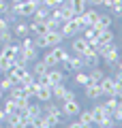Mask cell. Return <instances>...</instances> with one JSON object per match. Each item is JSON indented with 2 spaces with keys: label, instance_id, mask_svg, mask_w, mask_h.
I'll return each instance as SVG.
<instances>
[{
  "label": "cell",
  "instance_id": "ac0fdd59",
  "mask_svg": "<svg viewBox=\"0 0 122 128\" xmlns=\"http://www.w3.org/2000/svg\"><path fill=\"white\" fill-rule=\"evenodd\" d=\"M67 92H69V88L60 81V83H56V86H51V98H54V100H64Z\"/></svg>",
  "mask_w": 122,
  "mask_h": 128
},
{
  "label": "cell",
  "instance_id": "8fae6325",
  "mask_svg": "<svg viewBox=\"0 0 122 128\" xmlns=\"http://www.w3.org/2000/svg\"><path fill=\"white\" fill-rule=\"evenodd\" d=\"M81 60H84V68H94V66L101 64V56L94 49H90L86 56H81Z\"/></svg>",
  "mask_w": 122,
  "mask_h": 128
},
{
  "label": "cell",
  "instance_id": "5b68a950",
  "mask_svg": "<svg viewBox=\"0 0 122 128\" xmlns=\"http://www.w3.org/2000/svg\"><path fill=\"white\" fill-rule=\"evenodd\" d=\"M84 68V60H81V56H69L67 60L62 62V70L64 73H77V70Z\"/></svg>",
  "mask_w": 122,
  "mask_h": 128
},
{
  "label": "cell",
  "instance_id": "d590c367",
  "mask_svg": "<svg viewBox=\"0 0 122 128\" xmlns=\"http://www.w3.org/2000/svg\"><path fill=\"white\" fill-rule=\"evenodd\" d=\"M7 28H11V26L7 24V19L2 17V15H0V32H2V30H7Z\"/></svg>",
  "mask_w": 122,
  "mask_h": 128
},
{
  "label": "cell",
  "instance_id": "4fadbf2b",
  "mask_svg": "<svg viewBox=\"0 0 122 128\" xmlns=\"http://www.w3.org/2000/svg\"><path fill=\"white\" fill-rule=\"evenodd\" d=\"M28 26H30V34H32V36H39V34H45L47 30H51L49 24H47V22H41V19H34V22L28 24Z\"/></svg>",
  "mask_w": 122,
  "mask_h": 128
},
{
  "label": "cell",
  "instance_id": "4dcf8cb0",
  "mask_svg": "<svg viewBox=\"0 0 122 128\" xmlns=\"http://www.w3.org/2000/svg\"><path fill=\"white\" fill-rule=\"evenodd\" d=\"M109 11H111V17L122 19V0H113L111 6H109Z\"/></svg>",
  "mask_w": 122,
  "mask_h": 128
},
{
  "label": "cell",
  "instance_id": "b9f144b4",
  "mask_svg": "<svg viewBox=\"0 0 122 128\" xmlns=\"http://www.w3.org/2000/svg\"><path fill=\"white\" fill-rule=\"evenodd\" d=\"M30 2H34V4H39V2H41V0H30Z\"/></svg>",
  "mask_w": 122,
  "mask_h": 128
},
{
  "label": "cell",
  "instance_id": "1f68e13d",
  "mask_svg": "<svg viewBox=\"0 0 122 128\" xmlns=\"http://www.w3.org/2000/svg\"><path fill=\"white\" fill-rule=\"evenodd\" d=\"M43 115H45L47 128H49V126H58V124H62V118H58V115H51V113H43Z\"/></svg>",
  "mask_w": 122,
  "mask_h": 128
},
{
  "label": "cell",
  "instance_id": "f35d334b",
  "mask_svg": "<svg viewBox=\"0 0 122 128\" xmlns=\"http://www.w3.org/2000/svg\"><path fill=\"white\" fill-rule=\"evenodd\" d=\"M69 126H71V128H84L79 120H75V122H69Z\"/></svg>",
  "mask_w": 122,
  "mask_h": 128
},
{
  "label": "cell",
  "instance_id": "7a4b0ae2",
  "mask_svg": "<svg viewBox=\"0 0 122 128\" xmlns=\"http://www.w3.org/2000/svg\"><path fill=\"white\" fill-rule=\"evenodd\" d=\"M5 75H9V77H13L15 81H26V79H30V77H32L30 68H28L26 64H19V62H13V64H11V68L7 70Z\"/></svg>",
  "mask_w": 122,
  "mask_h": 128
},
{
  "label": "cell",
  "instance_id": "83f0119b",
  "mask_svg": "<svg viewBox=\"0 0 122 128\" xmlns=\"http://www.w3.org/2000/svg\"><path fill=\"white\" fill-rule=\"evenodd\" d=\"M69 2H71V9L75 15H81L86 11V4H88V0H69Z\"/></svg>",
  "mask_w": 122,
  "mask_h": 128
},
{
  "label": "cell",
  "instance_id": "603a6c76",
  "mask_svg": "<svg viewBox=\"0 0 122 128\" xmlns=\"http://www.w3.org/2000/svg\"><path fill=\"white\" fill-rule=\"evenodd\" d=\"M111 22H113V17L109 13H101L99 15V22H96V30H101V28H111Z\"/></svg>",
  "mask_w": 122,
  "mask_h": 128
},
{
  "label": "cell",
  "instance_id": "f1b7e54d",
  "mask_svg": "<svg viewBox=\"0 0 122 128\" xmlns=\"http://www.w3.org/2000/svg\"><path fill=\"white\" fill-rule=\"evenodd\" d=\"M9 43H15V34L11 28H7L0 32V45H9Z\"/></svg>",
  "mask_w": 122,
  "mask_h": 128
},
{
  "label": "cell",
  "instance_id": "cb8c5ba5",
  "mask_svg": "<svg viewBox=\"0 0 122 128\" xmlns=\"http://www.w3.org/2000/svg\"><path fill=\"white\" fill-rule=\"evenodd\" d=\"M26 113L34 120V118H39V115L43 113V107H41L39 102H32V100H30V102H28V107H26Z\"/></svg>",
  "mask_w": 122,
  "mask_h": 128
},
{
  "label": "cell",
  "instance_id": "d6986e66",
  "mask_svg": "<svg viewBox=\"0 0 122 128\" xmlns=\"http://www.w3.org/2000/svg\"><path fill=\"white\" fill-rule=\"evenodd\" d=\"M99 11L96 9H86L84 13H81V17H84V22L88 24V26H96V22H99Z\"/></svg>",
  "mask_w": 122,
  "mask_h": 128
},
{
  "label": "cell",
  "instance_id": "d6a6232c",
  "mask_svg": "<svg viewBox=\"0 0 122 128\" xmlns=\"http://www.w3.org/2000/svg\"><path fill=\"white\" fill-rule=\"evenodd\" d=\"M15 102H17V111H26L30 98H28V96H22V98H15Z\"/></svg>",
  "mask_w": 122,
  "mask_h": 128
},
{
  "label": "cell",
  "instance_id": "7402d4cb",
  "mask_svg": "<svg viewBox=\"0 0 122 128\" xmlns=\"http://www.w3.org/2000/svg\"><path fill=\"white\" fill-rule=\"evenodd\" d=\"M2 109L7 111V115H15L17 113V102H15V98H2Z\"/></svg>",
  "mask_w": 122,
  "mask_h": 128
},
{
  "label": "cell",
  "instance_id": "8992f818",
  "mask_svg": "<svg viewBox=\"0 0 122 128\" xmlns=\"http://www.w3.org/2000/svg\"><path fill=\"white\" fill-rule=\"evenodd\" d=\"M90 49H92V47H90V43H88L84 36H73V43H71V51H73L75 56H86Z\"/></svg>",
  "mask_w": 122,
  "mask_h": 128
},
{
  "label": "cell",
  "instance_id": "4316f807",
  "mask_svg": "<svg viewBox=\"0 0 122 128\" xmlns=\"http://www.w3.org/2000/svg\"><path fill=\"white\" fill-rule=\"evenodd\" d=\"M15 86V79L13 77H9V75H5V77H0V90L5 92V94H9L11 92V88Z\"/></svg>",
  "mask_w": 122,
  "mask_h": 128
},
{
  "label": "cell",
  "instance_id": "e575fe53",
  "mask_svg": "<svg viewBox=\"0 0 122 128\" xmlns=\"http://www.w3.org/2000/svg\"><path fill=\"white\" fill-rule=\"evenodd\" d=\"M62 2H64V0H43V4H47L49 9H54V6H60Z\"/></svg>",
  "mask_w": 122,
  "mask_h": 128
},
{
  "label": "cell",
  "instance_id": "484cf974",
  "mask_svg": "<svg viewBox=\"0 0 122 128\" xmlns=\"http://www.w3.org/2000/svg\"><path fill=\"white\" fill-rule=\"evenodd\" d=\"M73 75H75V83H77V86L84 88V86H88V83H90V75H88L84 68L77 70V73H73Z\"/></svg>",
  "mask_w": 122,
  "mask_h": 128
},
{
  "label": "cell",
  "instance_id": "ffe728a7",
  "mask_svg": "<svg viewBox=\"0 0 122 128\" xmlns=\"http://www.w3.org/2000/svg\"><path fill=\"white\" fill-rule=\"evenodd\" d=\"M96 38H99V43H111V41H116L111 28H101V30H96Z\"/></svg>",
  "mask_w": 122,
  "mask_h": 128
},
{
  "label": "cell",
  "instance_id": "f546056e",
  "mask_svg": "<svg viewBox=\"0 0 122 128\" xmlns=\"http://www.w3.org/2000/svg\"><path fill=\"white\" fill-rule=\"evenodd\" d=\"M90 81L92 83H101L103 81V77H105V73H103V68H99V66H94V68H90Z\"/></svg>",
  "mask_w": 122,
  "mask_h": 128
},
{
  "label": "cell",
  "instance_id": "2e32d148",
  "mask_svg": "<svg viewBox=\"0 0 122 128\" xmlns=\"http://www.w3.org/2000/svg\"><path fill=\"white\" fill-rule=\"evenodd\" d=\"M34 98H36L39 102L51 100V88H49V86H43V83H39V88H36V92H34Z\"/></svg>",
  "mask_w": 122,
  "mask_h": 128
},
{
  "label": "cell",
  "instance_id": "e0dca14e",
  "mask_svg": "<svg viewBox=\"0 0 122 128\" xmlns=\"http://www.w3.org/2000/svg\"><path fill=\"white\" fill-rule=\"evenodd\" d=\"M49 13H51L49 6L43 4V2H39V4H36V9H34V15H32V17H34V19H41V22H47V19H49Z\"/></svg>",
  "mask_w": 122,
  "mask_h": 128
},
{
  "label": "cell",
  "instance_id": "9c48e42d",
  "mask_svg": "<svg viewBox=\"0 0 122 128\" xmlns=\"http://www.w3.org/2000/svg\"><path fill=\"white\" fill-rule=\"evenodd\" d=\"M51 66L45 62V60L41 58V60H34V62L30 64V73L34 75V77H43V75H47V70H49Z\"/></svg>",
  "mask_w": 122,
  "mask_h": 128
},
{
  "label": "cell",
  "instance_id": "8d00e7d4",
  "mask_svg": "<svg viewBox=\"0 0 122 128\" xmlns=\"http://www.w3.org/2000/svg\"><path fill=\"white\" fill-rule=\"evenodd\" d=\"M103 2L105 0H88V4H92V6H103Z\"/></svg>",
  "mask_w": 122,
  "mask_h": 128
},
{
  "label": "cell",
  "instance_id": "9a60e30c",
  "mask_svg": "<svg viewBox=\"0 0 122 128\" xmlns=\"http://www.w3.org/2000/svg\"><path fill=\"white\" fill-rule=\"evenodd\" d=\"M90 111H92V122H94V126H101V122H103V120L109 115L107 111H105L103 105H94Z\"/></svg>",
  "mask_w": 122,
  "mask_h": 128
},
{
  "label": "cell",
  "instance_id": "60d3db41",
  "mask_svg": "<svg viewBox=\"0 0 122 128\" xmlns=\"http://www.w3.org/2000/svg\"><path fill=\"white\" fill-rule=\"evenodd\" d=\"M2 98H5V92H2V90H0V100H2Z\"/></svg>",
  "mask_w": 122,
  "mask_h": 128
},
{
  "label": "cell",
  "instance_id": "74e56055",
  "mask_svg": "<svg viewBox=\"0 0 122 128\" xmlns=\"http://www.w3.org/2000/svg\"><path fill=\"white\" fill-rule=\"evenodd\" d=\"M7 118H9V115H7V111H5V109H0V124H5Z\"/></svg>",
  "mask_w": 122,
  "mask_h": 128
},
{
  "label": "cell",
  "instance_id": "3957f363",
  "mask_svg": "<svg viewBox=\"0 0 122 128\" xmlns=\"http://www.w3.org/2000/svg\"><path fill=\"white\" fill-rule=\"evenodd\" d=\"M34 9H36V4L30 2V0H24V2H17V4H11V11H13L17 17H30V15H34Z\"/></svg>",
  "mask_w": 122,
  "mask_h": 128
},
{
  "label": "cell",
  "instance_id": "44dd1931",
  "mask_svg": "<svg viewBox=\"0 0 122 128\" xmlns=\"http://www.w3.org/2000/svg\"><path fill=\"white\" fill-rule=\"evenodd\" d=\"M101 105L105 107V111H107L109 115L113 113V111H116V107L120 105V98H118V96H107V98H105L103 102H101Z\"/></svg>",
  "mask_w": 122,
  "mask_h": 128
},
{
  "label": "cell",
  "instance_id": "5bb4252c",
  "mask_svg": "<svg viewBox=\"0 0 122 128\" xmlns=\"http://www.w3.org/2000/svg\"><path fill=\"white\" fill-rule=\"evenodd\" d=\"M11 30H13L15 38H24V36L30 34V26H28L26 22H15L13 26H11Z\"/></svg>",
  "mask_w": 122,
  "mask_h": 128
},
{
  "label": "cell",
  "instance_id": "836d02e7",
  "mask_svg": "<svg viewBox=\"0 0 122 128\" xmlns=\"http://www.w3.org/2000/svg\"><path fill=\"white\" fill-rule=\"evenodd\" d=\"M111 118L116 120L118 124H122V102H120V105L116 107V111H113V113H111Z\"/></svg>",
  "mask_w": 122,
  "mask_h": 128
},
{
  "label": "cell",
  "instance_id": "ab89813d",
  "mask_svg": "<svg viewBox=\"0 0 122 128\" xmlns=\"http://www.w3.org/2000/svg\"><path fill=\"white\" fill-rule=\"evenodd\" d=\"M111 2H113V0H105V2H103V6H105V9H109V6H111Z\"/></svg>",
  "mask_w": 122,
  "mask_h": 128
},
{
  "label": "cell",
  "instance_id": "7c38bea8",
  "mask_svg": "<svg viewBox=\"0 0 122 128\" xmlns=\"http://www.w3.org/2000/svg\"><path fill=\"white\" fill-rule=\"evenodd\" d=\"M101 90H103V96H116V79L105 75L101 81Z\"/></svg>",
  "mask_w": 122,
  "mask_h": 128
},
{
  "label": "cell",
  "instance_id": "d4e9b609",
  "mask_svg": "<svg viewBox=\"0 0 122 128\" xmlns=\"http://www.w3.org/2000/svg\"><path fill=\"white\" fill-rule=\"evenodd\" d=\"M77 120L81 122V126H94V122H92V111H79L77 113Z\"/></svg>",
  "mask_w": 122,
  "mask_h": 128
},
{
  "label": "cell",
  "instance_id": "277c9868",
  "mask_svg": "<svg viewBox=\"0 0 122 128\" xmlns=\"http://www.w3.org/2000/svg\"><path fill=\"white\" fill-rule=\"evenodd\" d=\"M60 109H62L64 118H77V113L81 111V105L77 102V98H67V100H62Z\"/></svg>",
  "mask_w": 122,
  "mask_h": 128
},
{
  "label": "cell",
  "instance_id": "52a82bcc",
  "mask_svg": "<svg viewBox=\"0 0 122 128\" xmlns=\"http://www.w3.org/2000/svg\"><path fill=\"white\" fill-rule=\"evenodd\" d=\"M43 38H45L47 47H54V45H60V43L64 41V34L60 32V28H51V30H47L45 34H43Z\"/></svg>",
  "mask_w": 122,
  "mask_h": 128
},
{
  "label": "cell",
  "instance_id": "30bf717a",
  "mask_svg": "<svg viewBox=\"0 0 122 128\" xmlns=\"http://www.w3.org/2000/svg\"><path fill=\"white\" fill-rule=\"evenodd\" d=\"M118 60H120V49L107 51L105 56H101V64H103V66H109V68H116Z\"/></svg>",
  "mask_w": 122,
  "mask_h": 128
},
{
  "label": "cell",
  "instance_id": "6da1fadb",
  "mask_svg": "<svg viewBox=\"0 0 122 128\" xmlns=\"http://www.w3.org/2000/svg\"><path fill=\"white\" fill-rule=\"evenodd\" d=\"M67 58H69V49H67V47H62V43H60V45L49 47L47 54L43 56V60H45L49 66H58V64H62Z\"/></svg>",
  "mask_w": 122,
  "mask_h": 128
},
{
  "label": "cell",
  "instance_id": "ba28073f",
  "mask_svg": "<svg viewBox=\"0 0 122 128\" xmlns=\"http://www.w3.org/2000/svg\"><path fill=\"white\" fill-rule=\"evenodd\" d=\"M84 94H86V98H90V100H99V98H103V90H101V83H88V86H84Z\"/></svg>",
  "mask_w": 122,
  "mask_h": 128
},
{
  "label": "cell",
  "instance_id": "7bdbcfd3",
  "mask_svg": "<svg viewBox=\"0 0 122 128\" xmlns=\"http://www.w3.org/2000/svg\"><path fill=\"white\" fill-rule=\"evenodd\" d=\"M5 2H7V0H0V6H2V4H5Z\"/></svg>",
  "mask_w": 122,
  "mask_h": 128
}]
</instances>
